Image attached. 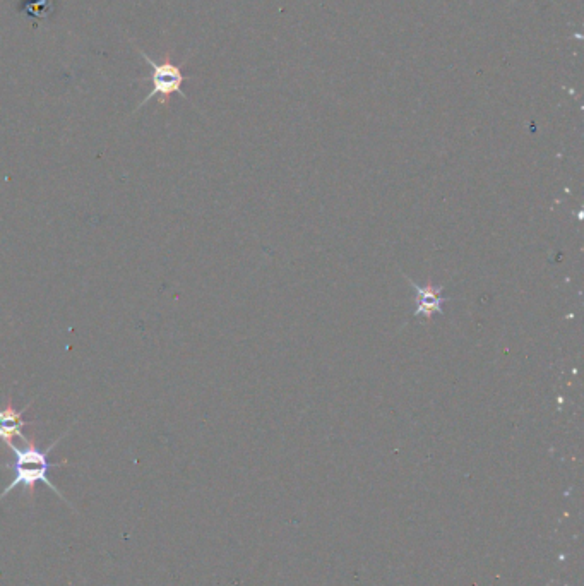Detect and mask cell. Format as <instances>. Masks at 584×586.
I'll use <instances>...</instances> for the list:
<instances>
[{
    "mask_svg": "<svg viewBox=\"0 0 584 586\" xmlns=\"http://www.w3.org/2000/svg\"><path fill=\"white\" fill-rule=\"evenodd\" d=\"M408 280V278H406ZM410 285L415 288V317H424L429 321L434 314H441L444 311L442 305L446 304V297L441 293L444 288L441 285H425L420 287L417 283L408 280Z\"/></svg>",
    "mask_w": 584,
    "mask_h": 586,
    "instance_id": "obj_4",
    "label": "cell"
},
{
    "mask_svg": "<svg viewBox=\"0 0 584 586\" xmlns=\"http://www.w3.org/2000/svg\"><path fill=\"white\" fill-rule=\"evenodd\" d=\"M69 434V431L64 432L62 436L54 441V443L50 444L47 449H40L36 446L35 439H26L24 444H26V448H16L14 444L9 446V449L12 451V455H14V461L11 463H6L4 467L7 470H11L14 473V477H12L11 484L7 485L4 492L0 494V501L7 496V494H11L16 487H23L24 491H30L31 496H33V492H35L36 484L47 485L50 491L55 492L57 496L62 499V501H66V497L62 496V492L55 487L50 479H48V472H50V468L54 467L50 460H48V456L52 453V449L57 446V444L64 439V437Z\"/></svg>",
    "mask_w": 584,
    "mask_h": 586,
    "instance_id": "obj_1",
    "label": "cell"
},
{
    "mask_svg": "<svg viewBox=\"0 0 584 586\" xmlns=\"http://www.w3.org/2000/svg\"><path fill=\"white\" fill-rule=\"evenodd\" d=\"M138 52L139 55L148 62L149 67H151L149 76L143 78V81L151 83V91H149V95L144 98L143 102L139 103L136 110L144 107L151 98H158L161 105H168V102H170V98H172L173 95H180L187 98L184 91H182V86H184L185 79L187 78H185V74L182 72V69H180V66L173 64L170 59L158 64V62L151 59L148 54H144L143 50H139L138 48Z\"/></svg>",
    "mask_w": 584,
    "mask_h": 586,
    "instance_id": "obj_2",
    "label": "cell"
},
{
    "mask_svg": "<svg viewBox=\"0 0 584 586\" xmlns=\"http://www.w3.org/2000/svg\"><path fill=\"white\" fill-rule=\"evenodd\" d=\"M31 405H33V401L28 403L26 407L21 408V410H16L14 403H12V396L9 395L7 396L6 407L0 408V441L6 443L7 448L14 444L16 437H21L23 443L28 439V437L24 436L23 429L24 427H30L35 422L24 420L23 415L26 410H30Z\"/></svg>",
    "mask_w": 584,
    "mask_h": 586,
    "instance_id": "obj_3",
    "label": "cell"
}]
</instances>
